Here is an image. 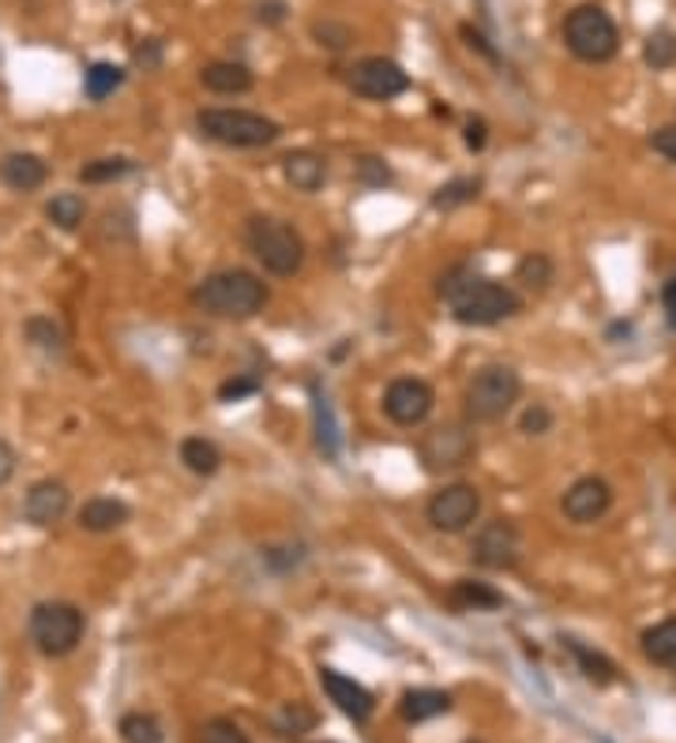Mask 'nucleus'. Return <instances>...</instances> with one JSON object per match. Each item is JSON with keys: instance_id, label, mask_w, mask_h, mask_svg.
Returning a JSON list of instances; mask_svg holds the SVG:
<instances>
[{"instance_id": "6ab92c4d", "label": "nucleus", "mask_w": 676, "mask_h": 743, "mask_svg": "<svg viewBox=\"0 0 676 743\" xmlns=\"http://www.w3.org/2000/svg\"><path fill=\"white\" fill-rule=\"evenodd\" d=\"M199 83H204L211 95H249L255 79H252L249 64H241V61H211V64H204V72H199Z\"/></svg>"}, {"instance_id": "bb28decb", "label": "nucleus", "mask_w": 676, "mask_h": 743, "mask_svg": "<svg viewBox=\"0 0 676 743\" xmlns=\"http://www.w3.org/2000/svg\"><path fill=\"white\" fill-rule=\"evenodd\" d=\"M643 61H646V68H654V72L673 68L676 64V31H669V26H657V31L646 34Z\"/></svg>"}, {"instance_id": "0eeeda50", "label": "nucleus", "mask_w": 676, "mask_h": 743, "mask_svg": "<svg viewBox=\"0 0 676 743\" xmlns=\"http://www.w3.org/2000/svg\"><path fill=\"white\" fill-rule=\"evenodd\" d=\"M26 631H31V642L42 657H68L72 649L84 642L87 620L84 612L68 601H42L31 609Z\"/></svg>"}, {"instance_id": "4468645a", "label": "nucleus", "mask_w": 676, "mask_h": 743, "mask_svg": "<svg viewBox=\"0 0 676 743\" xmlns=\"http://www.w3.org/2000/svg\"><path fill=\"white\" fill-rule=\"evenodd\" d=\"M68 507H72V492L64 489L61 481H53V477L34 481L23 495V518L39 529H53L64 515H68Z\"/></svg>"}, {"instance_id": "6e6552de", "label": "nucleus", "mask_w": 676, "mask_h": 743, "mask_svg": "<svg viewBox=\"0 0 676 743\" xmlns=\"http://www.w3.org/2000/svg\"><path fill=\"white\" fill-rule=\"evenodd\" d=\"M473 455H478V439L466 425H436L417 444L425 473H459L473 462Z\"/></svg>"}, {"instance_id": "58836bf2", "label": "nucleus", "mask_w": 676, "mask_h": 743, "mask_svg": "<svg viewBox=\"0 0 676 743\" xmlns=\"http://www.w3.org/2000/svg\"><path fill=\"white\" fill-rule=\"evenodd\" d=\"M358 177H361V185H369V188L391 185V170L380 159H361L358 162Z\"/></svg>"}, {"instance_id": "f8f14e48", "label": "nucleus", "mask_w": 676, "mask_h": 743, "mask_svg": "<svg viewBox=\"0 0 676 743\" xmlns=\"http://www.w3.org/2000/svg\"><path fill=\"white\" fill-rule=\"evenodd\" d=\"M473 564L486 567V571H511L523 556V537H519L515 522L511 518H492L473 534L470 548Z\"/></svg>"}, {"instance_id": "b1692460", "label": "nucleus", "mask_w": 676, "mask_h": 743, "mask_svg": "<svg viewBox=\"0 0 676 743\" xmlns=\"http://www.w3.org/2000/svg\"><path fill=\"white\" fill-rule=\"evenodd\" d=\"M564 646L571 649V657H575V665H579V673L587 676L590 684H598V687H609L617 680V665L609 660L601 649H590V646H582L579 638H564Z\"/></svg>"}, {"instance_id": "cd10ccee", "label": "nucleus", "mask_w": 676, "mask_h": 743, "mask_svg": "<svg viewBox=\"0 0 676 743\" xmlns=\"http://www.w3.org/2000/svg\"><path fill=\"white\" fill-rule=\"evenodd\" d=\"M515 278L523 282L526 289H534V293L549 289V282H553V260L545 252H530V255H523V260H519Z\"/></svg>"}, {"instance_id": "e433bc0d", "label": "nucleus", "mask_w": 676, "mask_h": 743, "mask_svg": "<svg viewBox=\"0 0 676 743\" xmlns=\"http://www.w3.org/2000/svg\"><path fill=\"white\" fill-rule=\"evenodd\" d=\"M290 15V4L286 0H260V4L252 8V20L260 26H282Z\"/></svg>"}, {"instance_id": "dca6fc26", "label": "nucleus", "mask_w": 676, "mask_h": 743, "mask_svg": "<svg viewBox=\"0 0 676 743\" xmlns=\"http://www.w3.org/2000/svg\"><path fill=\"white\" fill-rule=\"evenodd\" d=\"M45 181H50V165H45L42 154H31V151H12L0 159V185L20 192H39Z\"/></svg>"}, {"instance_id": "c756f323", "label": "nucleus", "mask_w": 676, "mask_h": 743, "mask_svg": "<svg viewBox=\"0 0 676 743\" xmlns=\"http://www.w3.org/2000/svg\"><path fill=\"white\" fill-rule=\"evenodd\" d=\"M124 743H162V724L151 713H124L121 718Z\"/></svg>"}, {"instance_id": "79ce46f5", "label": "nucleus", "mask_w": 676, "mask_h": 743, "mask_svg": "<svg viewBox=\"0 0 676 743\" xmlns=\"http://www.w3.org/2000/svg\"><path fill=\"white\" fill-rule=\"evenodd\" d=\"M466 146H470V151H481V146H486V140H489V124L481 121V117H473V121H466Z\"/></svg>"}, {"instance_id": "5701e85b", "label": "nucleus", "mask_w": 676, "mask_h": 743, "mask_svg": "<svg viewBox=\"0 0 676 743\" xmlns=\"http://www.w3.org/2000/svg\"><path fill=\"white\" fill-rule=\"evenodd\" d=\"M639 642H643V657L651 660V665L673 668L676 665V616L654 623V627H646Z\"/></svg>"}, {"instance_id": "1a4fd4ad", "label": "nucleus", "mask_w": 676, "mask_h": 743, "mask_svg": "<svg viewBox=\"0 0 676 743\" xmlns=\"http://www.w3.org/2000/svg\"><path fill=\"white\" fill-rule=\"evenodd\" d=\"M425 515L436 534H462V529H470L481 515V492L462 481L444 484L440 492H433Z\"/></svg>"}, {"instance_id": "c03bdc74", "label": "nucleus", "mask_w": 676, "mask_h": 743, "mask_svg": "<svg viewBox=\"0 0 676 743\" xmlns=\"http://www.w3.org/2000/svg\"><path fill=\"white\" fill-rule=\"evenodd\" d=\"M662 308H665V319H669V327L676 330V274L669 282H665L662 289Z\"/></svg>"}, {"instance_id": "423d86ee", "label": "nucleus", "mask_w": 676, "mask_h": 743, "mask_svg": "<svg viewBox=\"0 0 676 743\" xmlns=\"http://www.w3.org/2000/svg\"><path fill=\"white\" fill-rule=\"evenodd\" d=\"M564 45L571 57L587 64H606L617 57L620 50V31L613 15L601 4H579L564 15Z\"/></svg>"}, {"instance_id": "4c0bfd02", "label": "nucleus", "mask_w": 676, "mask_h": 743, "mask_svg": "<svg viewBox=\"0 0 676 743\" xmlns=\"http://www.w3.org/2000/svg\"><path fill=\"white\" fill-rule=\"evenodd\" d=\"M260 391V380H252V375H233V380H226L222 387H218V398L222 402H241L249 398V394Z\"/></svg>"}, {"instance_id": "c9c22d12", "label": "nucleus", "mask_w": 676, "mask_h": 743, "mask_svg": "<svg viewBox=\"0 0 676 743\" xmlns=\"http://www.w3.org/2000/svg\"><path fill=\"white\" fill-rule=\"evenodd\" d=\"M549 428H553V409L545 406V402L526 406V413L519 417V433H523V436H545Z\"/></svg>"}, {"instance_id": "20e7f679", "label": "nucleus", "mask_w": 676, "mask_h": 743, "mask_svg": "<svg viewBox=\"0 0 676 743\" xmlns=\"http://www.w3.org/2000/svg\"><path fill=\"white\" fill-rule=\"evenodd\" d=\"M196 128L204 140L233 146V151H260V146H271L282 135L279 121L263 113H252V109H199L196 113Z\"/></svg>"}, {"instance_id": "7ed1b4c3", "label": "nucleus", "mask_w": 676, "mask_h": 743, "mask_svg": "<svg viewBox=\"0 0 676 743\" xmlns=\"http://www.w3.org/2000/svg\"><path fill=\"white\" fill-rule=\"evenodd\" d=\"M244 244H249V252L255 255V263L268 274H275V278H294V274L305 267V255H308L305 237L290 222H282V218L252 215L249 226H244Z\"/></svg>"}, {"instance_id": "37998d69", "label": "nucleus", "mask_w": 676, "mask_h": 743, "mask_svg": "<svg viewBox=\"0 0 676 743\" xmlns=\"http://www.w3.org/2000/svg\"><path fill=\"white\" fill-rule=\"evenodd\" d=\"M15 477V451L0 439V489Z\"/></svg>"}, {"instance_id": "393cba45", "label": "nucleus", "mask_w": 676, "mask_h": 743, "mask_svg": "<svg viewBox=\"0 0 676 743\" xmlns=\"http://www.w3.org/2000/svg\"><path fill=\"white\" fill-rule=\"evenodd\" d=\"M121 83H124V68H121V64L95 61L84 72V95L90 98V102H106V98L113 95V90L121 87Z\"/></svg>"}, {"instance_id": "7c9ffc66", "label": "nucleus", "mask_w": 676, "mask_h": 743, "mask_svg": "<svg viewBox=\"0 0 676 743\" xmlns=\"http://www.w3.org/2000/svg\"><path fill=\"white\" fill-rule=\"evenodd\" d=\"M478 192H481V181L459 177V181H451V185H444L440 192H436V196H433V207H440V210L462 207V204H470V199H478Z\"/></svg>"}, {"instance_id": "a878e982", "label": "nucleus", "mask_w": 676, "mask_h": 743, "mask_svg": "<svg viewBox=\"0 0 676 743\" xmlns=\"http://www.w3.org/2000/svg\"><path fill=\"white\" fill-rule=\"evenodd\" d=\"M45 218H50L57 229H64V233H72V229H79L87 218L84 196H76V192H61V196H53L50 204H45Z\"/></svg>"}, {"instance_id": "9b49d317", "label": "nucleus", "mask_w": 676, "mask_h": 743, "mask_svg": "<svg viewBox=\"0 0 676 743\" xmlns=\"http://www.w3.org/2000/svg\"><path fill=\"white\" fill-rule=\"evenodd\" d=\"M436 406V391L417 375H399L383 391V413L388 420H395L399 428H417L428 420V413Z\"/></svg>"}, {"instance_id": "473e14b6", "label": "nucleus", "mask_w": 676, "mask_h": 743, "mask_svg": "<svg viewBox=\"0 0 676 743\" xmlns=\"http://www.w3.org/2000/svg\"><path fill=\"white\" fill-rule=\"evenodd\" d=\"M313 39L324 45V50L342 53V50H350V45H353V31L346 23H335V20H316L313 23Z\"/></svg>"}, {"instance_id": "a19ab883", "label": "nucleus", "mask_w": 676, "mask_h": 743, "mask_svg": "<svg viewBox=\"0 0 676 743\" xmlns=\"http://www.w3.org/2000/svg\"><path fill=\"white\" fill-rule=\"evenodd\" d=\"M459 34H462V39H466V45H470V50H478V53H481V57H489V61H500V57H497V50H492V45H489V39H486V34H481V31H473L470 23H462V26H459Z\"/></svg>"}, {"instance_id": "2f4dec72", "label": "nucleus", "mask_w": 676, "mask_h": 743, "mask_svg": "<svg viewBox=\"0 0 676 743\" xmlns=\"http://www.w3.org/2000/svg\"><path fill=\"white\" fill-rule=\"evenodd\" d=\"M199 743H252L249 732L230 718H211L199 729Z\"/></svg>"}, {"instance_id": "39448f33", "label": "nucleus", "mask_w": 676, "mask_h": 743, "mask_svg": "<svg viewBox=\"0 0 676 743\" xmlns=\"http://www.w3.org/2000/svg\"><path fill=\"white\" fill-rule=\"evenodd\" d=\"M523 394V380L511 364H486L481 372H473V380L466 383L462 406L470 425H492V420L508 417L511 406Z\"/></svg>"}, {"instance_id": "72a5a7b5", "label": "nucleus", "mask_w": 676, "mask_h": 743, "mask_svg": "<svg viewBox=\"0 0 676 743\" xmlns=\"http://www.w3.org/2000/svg\"><path fill=\"white\" fill-rule=\"evenodd\" d=\"M313 724H316V713L305 710L301 702H294V706H286V710L279 713L275 729L282 732V736H305V732L313 729Z\"/></svg>"}, {"instance_id": "f704fd0d", "label": "nucleus", "mask_w": 676, "mask_h": 743, "mask_svg": "<svg viewBox=\"0 0 676 743\" xmlns=\"http://www.w3.org/2000/svg\"><path fill=\"white\" fill-rule=\"evenodd\" d=\"M26 335H31V342L34 346H42V350H50V353H61L64 350V338H61V330H57V324L53 319H26Z\"/></svg>"}, {"instance_id": "aec40b11", "label": "nucleus", "mask_w": 676, "mask_h": 743, "mask_svg": "<svg viewBox=\"0 0 676 743\" xmlns=\"http://www.w3.org/2000/svg\"><path fill=\"white\" fill-rule=\"evenodd\" d=\"M447 604L459 612H492V609H504V593L497 586L481 582V578H459L451 582L447 590Z\"/></svg>"}, {"instance_id": "f257e3e1", "label": "nucleus", "mask_w": 676, "mask_h": 743, "mask_svg": "<svg viewBox=\"0 0 676 743\" xmlns=\"http://www.w3.org/2000/svg\"><path fill=\"white\" fill-rule=\"evenodd\" d=\"M268 301H271L268 282L244 267L215 271L192 289V305L215 319H252L268 308Z\"/></svg>"}, {"instance_id": "a211bd4d", "label": "nucleus", "mask_w": 676, "mask_h": 743, "mask_svg": "<svg viewBox=\"0 0 676 743\" xmlns=\"http://www.w3.org/2000/svg\"><path fill=\"white\" fill-rule=\"evenodd\" d=\"M282 177L297 192H319L327 181V159L316 151H290L282 159Z\"/></svg>"}, {"instance_id": "ea45409f", "label": "nucleus", "mask_w": 676, "mask_h": 743, "mask_svg": "<svg viewBox=\"0 0 676 743\" xmlns=\"http://www.w3.org/2000/svg\"><path fill=\"white\" fill-rule=\"evenodd\" d=\"M651 146H654V154H662L665 162L676 165V124L654 128V132H651Z\"/></svg>"}, {"instance_id": "f3484780", "label": "nucleus", "mask_w": 676, "mask_h": 743, "mask_svg": "<svg viewBox=\"0 0 676 743\" xmlns=\"http://www.w3.org/2000/svg\"><path fill=\"white\" fill-rule=\"evenodd\" d=\"M128 518H132V511H128V503L117 500V495H95V500H87L84 507H79V526H84L87 534H113Z\"/></svg>"}, {"instance_id": "9d476101", "label": "nucleus", "mask_w": 676, "mask_h": 743, "mask_svg": "<svg viewBox=\"0 0 676 743\" xmlns=\"http://www.w3.org/2000/svg\"><path fill=\"white\" fill-rule=\"evenodd\" d=\"M346 87L369 102H391L410 90V72L388 57H364L346 72Z\"/></svg>"}, {"instance_id": "c85d7f7f", "label": "nucleus", "mask_w": 676, "mask_h": 743, "mask_svg": "<svg viewBox=\"0 0 676 743\" xmlns=\"http://www.w3.org/2000/svg\"><path fill=\"white\" fill-rule=\"evenodd\" d=\"M132 170H135L132 159H95L79 170V181H84V185H113V181L128 177Z\"/></svg>"}, {"instance_id": "2eb2a0df", "label": "nucleus", "mask_w": 676, "mask_h": 743, "mask_svg": "<svg viewBox=\"0 0 676 743\" xmlns=\"http://www.w3.org/2000/svg\"><path fill=\"white\" fill-rule=\"evenodd\" d=\"M319 687L327 691V699H331L338 710L346 713L350 721L364 724L372 718V710H377V702H372V695L364 691L358 680H350V676L335 673V668H319Z\"/></svg>"}, {"instance_id": "a18cd8bd", "label": "nucleus", "mask_w": 676, "mask_h": 743, "mask_svg": "<svg viewBox=\"0 0 676 743\" xmlns=\"http://www.w3.org/2000/svg\"><path fill=\"white\" fill-rule=\"evenodd\" d=\"M470 743H478V740H470Z\"/></svg>"}, {"instance_id": "f03ea898", "label": "nucleus", "mask_w": 676, "mask_h": 743, "mask_svg": "<svg viewBox=\"0 0 676 743\" xmlns=\"http://www.w3.org/2000/svg\"><path fill=\"white\" fill-rule=\"evenodd\" d=\"M440 293L451 305V316L462 327H497L504 319L523 312V293L504 286L497 278H462V282H447Z\"/></svg>"}, {"instance_id": "412c9836", "label": "nucleus", "mask_w": 676, "mask_h": 743, "mask_svg": "<svg viewBox=\"0 0 676 743\" xmlns=\"http://www.w3.org/2000/svg\"><path fill=\"white\" fill-rule=\"evenodd\" d=\"M399 713L406 724H425L433 718H444V713H451V695L440 691V687H414V691L402 695Z\"/></svg>"}, {"instance_id": "4be33fe9", "label": "nucleus", "mask_w": 676, "mask_h": 743, "mask_svg": "<svg viewBox=\"0 0 676 743\" xmlns=\"http://www.w3.org/2000/svg\"><path fill=\"white\" fill-rule=\"evenodd\" d=\"M181 462H185V470L196 477H215L222 470V451H218L215 439L188 436V439H181Z\"/></svg>"}, {"instance_id": "ddd939ff", "label": "nucleus", "mask_w": 676, "mask_h": 743, "mask_svg": "<svg viewBox=\"0 0 676 743\" xmlns=\"http://www.w3.org/2000/svg\"><path fill=\"white\" fill-rule=\"evenodd\" d=\"M613 507V489L601 477H579L560 500L564 518L575 522V526H590V522H601Z\"/></svg>"}]
</instances>
